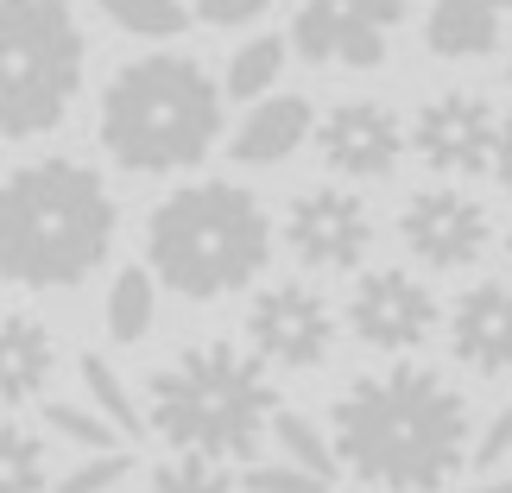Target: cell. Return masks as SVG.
<instances>
[{"label": "cell", "mask_w": 512, "mask_h": 493, "mask_svg": "<svg viewBox=\"0 0 512 493\" xmlns=\"http://www.w3.org/2000/svg\"><path fill=\"white\" fill-rule=\"evenodd\" d=\"M342 468L373 493H443L475 456V411L437 367L361 373L329 411Z\"/></svg>", "instance_id": "1"}, {"label": "cell", "mask_w": 512, "mask_h": 493, "mask_svg": "<svg viewBox=\"0 0 512 493\" xmlns=\"http://www.w3.org/2000/svg\"><path fill=\"white\" fill-rule=\"evenodd\" d=\"M121 203L76 159L19 165L0 184V279L19 291L83 285L114 253Z\"/></svg>", "instance_id": "2"}, {"label": "cell", "mask_w": 512, "mask_h": 493, "mask_svg": "<svg viewBox=\"0 0 512 493\" xmlns=\"http://www.w3.org/2000/svg\"><path fill=\"white\" fill-rule=\"evenodd\" d=\"M146 418L177 456L241 462L279 418V386L266 380V354L241 342H196L152 373Z\"/></svg>", "instance_id": "3"}, {"label": "cell", "mask_w": 512, "mask_h": 493, "mask_svg": "<svg viewBox=\"0 0 512 493\" xmlns=\"http://www.w3.org/2000/svg\"><path fill=\"white\" fill-rule=\"evenodd\" d=\"M102 152L121 171L165 177L190 171L222 133V89L196 57H133L102 89Z\"/></svg>", "instance_id": "4"}, {"label": "cell", "mask_w": 512, "mask_h": 493, "mask_svg": "<svg viewBox=\"0 0 512 493\" xmlns=\"http://www.w3.org/2000/svg\"><path fill=\"white\" fill-rule=\"evenodd\" d=\"M152 272L190 304L228 298L247 279H260L272 260V215L241 184H184L171 190L146 222Z\"/></svg>", "instance_id": "5"}, {"label": "cell", "mask_w": 512, "mask_h": 493, "mask_svg": "<svg viewBox=\"0 0 512 493\" xmlns=\"http://www.w3.org/2000/svg\"><path fill=\"white\" fill-rule=\"evenodd\" d=\"M83 26L64 0H0V140H38L83 89Z\"/></svg>", "instance_id": "6"}, {"label": "cell", "mask_w": 512, "mask_h": 493, "mask_svg": "<svg viewBox=\"0 0 512 493\" xmlns=\"http://www.w3.org/2000/svg\"><path fill=\"white\" fill-rule=\"evenodd\" d=\"M405 19V0H298L291 45L304 64L373 70L386 64V38Z\"/></svg>", "instance_id": "7"}, {"label": "cell", "mask_w": 512, "mask_h": 493, "mask_svg": "<svg viewBox=\"0 0 512 493\" xmlns=\"http://www.w3.org/2000/svg\"><path fill=\"white\" fill-rule=\"evenodd\" d=\"M348 329L373 354H411L437 335V298L405 266H380L348 291Z\"/></svg>", "instance_id": "8"}, {"label": "cell", "mask_w": 512, "mask_h": 493, "mask_svg": "<svg viewBox=\"0 0 512 493\" xmlns=\"http://www.w3.org/2000/svg\"><path fill=\"white\" fill-rule=\"evenodd\" d=\"M285 241L298 253V266L310 272H354L373 247V215L354 190L317 184L304 196H291L285 209Z\"/></svg>", "instance_id": "9"}, {"label": "cell", "mask_w": 512, "mask_h": 493, "mask_svg": "<svg viewBox=\"0 0 512 493\" xmlns=\"http://www.w3.org/2000/svg\"><path fill=\"white\" fill-rule=\"evenodd\" d=\"M247 342L266 354L272 367H323L336 348V317H329L323 291L304 279L266 285L247 310Z\"/></svg>", "instance_id": "10"}, {"label": "cell", "mask_w": 512, "mask_h": 493, "mask_svg": "<svg viewBox=\"0 0 512 493\" xmlns=\"http://www.w3.org/2000/svg\"><path fill=\"white\" fill-rule=\"evenodd\" d=\"M399 241H405L411 260H424V266H437V272H462V266H475L481 253H487L494 222H487V209L468 190L437 184V190H418L399 209Z\"/></svg>", "instance_id": "11"}, {"label": "cell", "mask_w": 512, "mask_h": 493, "mask_svg": "<svg viewBox=\"0 0 512 493\" xmlns=\"http://www.w3.org/2000/svg\"><path fill=\"white\" fill-rule=\"evenodd\" d=\"M411 146H418V159L430 171H443V177H481V171H494L500 114L487 108V95L449 89V95H437V102L418 108Z\"/></svg>", "instance_id": "12"}, {"label": "cell", "mask_w": 512, "mask_h": 493, "mask_svg": "<svg viewBox=\"0 0 512 493\" xmlns=\"http://www.w3.org/2000/svg\"><path fill=\"white\" fill-rule=\"evenodd\" d=\"M317 152L336 177L354 184H373V177H392L405 159V127L386 102H342L323 114L317 127Z\"/></svg>", "instance_id": "13"}, {"label": "cell", "mask_w": 512, "mask_h": 493, "mask_svg": "<svg viewBox=\"0 0 512 493\" xmlns=\"http://www.w3.org/2000/svg\"><path fill=\"white\" fill-rule=\"evenodd\" d=\"M449 354L475 373L512 367V285L506 279H481L449 304Z\"/></svg>", "instance_id": "14"}, {"label": "cell", "mask_w": 512, "mask_h": 493, "mask_svg": "<svg viewBox=\"0 0 512 493\" xmlns=\"http://www.w3.org/2000/svg\"><path fill=\"white\" fill-rule=\"evenodd\" d=\"M310 127H317V108L304 95H260L247 108V121L228 133V159L234 165H285L310 140Z\"/></svg>", "instance_id": "15"}, {"label": "cell", "mask_w": 512, "mask_h": 493, "mask_svg": "<svg viewBox=\"0 0 512 493\" xmlns=\"http://www.w3.org/2000/svg\"><path fill=\"white\" fill-rule=\"evenodd\" d=\"M57 367V342L38 317H0V405H32Z\"/></svg>", "instance_id": "16"}, {"label": "cell", "mask_w": 512, "mask_h": 493, "mask_svg": "<svg viewBox=\"0 0 512 493\" xmlns=\"http://www.w3.org/2000/svg\"><path fill=\"white\" fill-rule=\"evenodd\" d=\"M500 7L494 0H430V19H424V45L462 64V57H487L500 45Z\"/></svg>", "instance_id": "17"}, {"label": "cell", "mask_w": 512, "mask_h": 493, "mask_svg": "<svg viewBox=\"0 0 512 493\" xmlns=\"http://www.w3.org/2000/svg\"><path fill=\"white\" fill-rule=\"evenodd\" d=\"M51 449L26 424H0V493H51Z\"/></svg>", "instance_id": "18"}, {"label": "cell", "mask_w": 512, "mask_h": 493, "mask_svg": "<svg viewBox=\"0 0 512 493\" xmlns=\"http://www.w3.org/2000/svg\"><path fill=\"white\" fill-rule=\"evenodd\" d=\"M159 272H140V266H127V272H114V285H108V335L114 342H146V329H152V310H159Z\"/></svg>", "instance_id": "19"}, {"label": "cell", "mask_w": 512, "mask_h": 493, "mask_svg": "<svg viewBox=\"0 0 512 493\" xmlns=\"http://www.w3.org/2000/svg\"><path fill=\"white\" fill-rule=\"evenodd\" d=\"M279 70H285V38H247V45L241 51H234L228 57V95H234V102H260V95L272 89V83H279Z\"/></svg>", "instance_id": "20"}, {"label": "cell", "mask_w": 512, "mask_h": 493, "mask_svg": "<svg viewBox=\"0 0 512 493\" xmlns=\"http://www.w3.org/2000/svg\"><path fill=\"white\" fill-rule=\"evenodd\" d=\"M272 437H279L285 462H298V468H310V475H323V481L342 475L336 437H323V430L310 424V418H298V411H279V418H272Z\"/></svg>", "instance_id": "21"}, {"label": "cell", "mask_w": 512, "mask_h": 493, "mask_svg": "<svg viewBox=\"0 0 512 493\" xmlns=\"http://www.w3.org/2000/svg\"><path fill=\"white\" fill-rule=\"evenodd\" d=\"M140 493H247V487L234 481L222 462H209V456H177L165 468H152Z\"/></svg>", "instance_id": "22"}, {"label": "cell", "mask_w": 512, "mask_h": 493, "mask_svg": "<svg viewBox=\"0 0 512 493\" xmlns=\"http://www.w3.org/2000/svg\"><path fill=\"white\" fill-rule=\"evenodd\" d=\"M102 13L121 32H133V38H177V32L190 26L184 0H102Z\"/></svg>", "instance_id": "23"}, {"label": "cell", "mask_w": 512, "mask_h": 493, "mask_svg": "<svg viewBox=\"0 0 512 493\" xmlns=\"http://www.w3.org/2000/svg\"><path fill=\"white\" fill-rule=\"evenodd\" d=\"M45 424H51L64 443H83V449H121V424H114L108 411H83V405L51 399V405H45Z\"/></svg>", "instance_id": "24"}, {"label": "cell", "mask_w": 512, "mask_h": 493, "mask_svg": "<svg viewBox=\"0 0 512 493\" xmlns=\"http://www.w3.org/2000/svg\"><path fill=\"white\" fill-rule=\"evenodd\" d=\"M76 373H83V386H89L95 411H108V418L121 424V437H133V430H140V411H133L127 386H121V373H114L102 354H83V361H76Z\"/></svg>", "instance_id": "25"}, {"label": "cell", "mask_w": 512, "mask_h": 493, "mask_svg": "<svg viewBox=\"0 0 512 493\" xmlns=\"http://www.w3.org/2000/svg\"><path fill=\"white\" fill-rule=\"evenodd\" d=\"M127 468H133V462H127V449H89V456L76 462L51 493H108L114 481H127Z\"/></svg>", "instance_id": "26"}, {"label": "cell", "mask_w": 512, "mask_h": 493, "mask_svg": "<svg viewBox=\"0 0 512 493\" xmlns=\"http://www.w3.org/2000/svg\"><path fill=\"white\" fill-rule=\"evenodd\" d=\"M241 487L247 493H329V481L310 475V468H298V462H260V468L241 475Z\"/></svg>", "instance_id": "27"}, {"label": "cell", "mask_w": 512, "mask_h": 493, "mask_svg": "<svg viewBox=\"0 0 512 493\" xmlns=\"http://www.w3.org/2000/svg\"><path fill=\"white\" fill-rule=\"evenodd\" d=\"M506 456H512V405H500L494 418H487V430L475 437V456H468V468H475V475H494Z\"/></svg>", "instance_id": "28"}, {"label": "cell", "mask_w": 512, "mask_h": 493, "mask_svg": "<svg viewBox=\"0 0 512 493\" xmlns=\"http://www.w3.org/2000/svg\"><path fill=\"white\" fill-rule=\"evenodd\" d=\"M196 19L215 32L228 26H253V19H266V0H196Z\"/></svg>", "instance_id": "29"}, {"label": "cell", "mask_w": 512, "mask_h": 493, "mask_svg": "<svg viewBox=\"0 0 512 493\" xmlns=\"http://www.w3.org/2000/svg\"><path fill=\"white\" fill-rule=\"evenodd\" d=\"M494 177H500V184L512 190V114L500 121V146H494Z\"/></svg>", "instance_id": "30"}, {"label": "cell", "mask_w": 512, "mask_h": 493, "mask_svg": "<svg viewBox=\"0 0 512 493\" xmlns=\"http://www.w3.org/2000/svg\"><path fill=\"white\" fill-rule=\"evenodd\" d=\"M487 493H512V475L506 481H487Z\"/></svg>", "instance_id": "31"}, {"label": "cell", "mask_w": 512, "mask_h": 493, "mask_svg": "<svg viewBox=\"0 0 512 493\" xmlns=\"http://www.w3.org/2000/svg\"><path fill=\"white\" fill-rule=\"evenodd\" d=\"M506 260H512V222H506Z\"/></svg>", "instance_id": "32"}, {"label": "cell", "mask_w": 512, "mask_h": 493, "mask_svg": "<svg viewBox=\"0 0 512 493\" xmlns=\"http://www.w3.org/2000/svg\"><path fill=\"white\" fill-rule=\"evenodd\" d=\"M494 7H500V13H512V0H494Z\"/></svg>", "instance_id": "33"}, {"label": "cell", "mask_w": 512, "mask_h": 493, "mask_svg": "<svg viewBox=\"0 0 512 493\" xmlns=\"http://www.w3.org/2000/svg\"><path fill=\"white\" fill-rule=\"evenodd\" d=\"M506 76H512V70H506Z\"/></svg>", "instance_id": "34"}]
</instances>
